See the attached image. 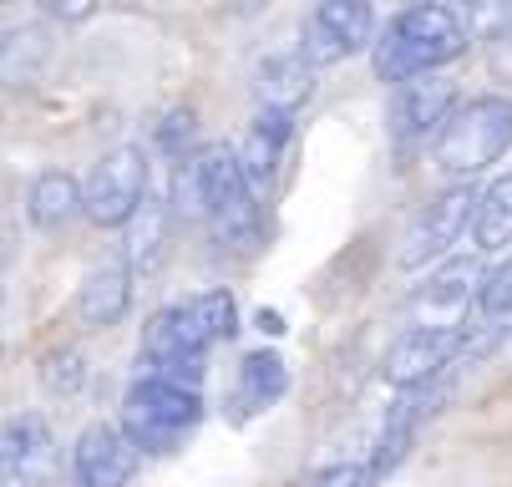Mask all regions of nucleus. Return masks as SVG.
Segmentation results:
<instances>
[{"label":"nucleus","mask_w":512,"mask_h":487,"mask_svg":"<svg viewBox=\"0 0 512 487\" xmlns=\"http://www.w3.org/2000/svg\"><path fill=\"white\" fill-rule=\"evenodd\" d=\"M97 6H82V0H66V6H51V16H61V21H82V16H92Z\"/></svg>","instance_id":"cd10ccee"},{"label":"nucleus","mask_w":512,"mask_h":487,"mask_svg":"<svg viewBox=\"0 0 512 487\" xmlns=\"http://www.w3.org/2000/svg\"><path fill=\"white\" fill-rule=\"evenodd\" d=\"M289 391V361L279 351H249L239 361V376H234V416H264L269 406H279Z\"/></svg>","instance_id":"4468645a"},{"label":"nucleus","mask_w":512,"mask_h":487,"mask_svg":"<svg viewBox=\"0 0 512 487\" xmlns=\"http://www.w3.org/2000/svg\"><path fill=\"white\" fill-rule=\"evenodd\" d=\"M426 422L421 416V406H416V396H401L396 406H391V416H386V427H381V437H376V452H371V482L376 477H386V472H396L406 457H411V447H416V427Z\"/></svg>","instance_id":"412c9836"},{"label":"nucleus","mask_w":512,"mask_h":487,"mask_svg":"<svg viewBox=\"0 0 512 487\" xmlns=\"http://www.w3.org/2000/svg\"><path fill=\"white\" fill-rule=\"evenodd\" d=\"M477 198H482V193H472V188H447V193H436V198L421 208V214L411 219L396 264H401V269H421V264H431V259H442V254L472 229Z\"/></svg>","instance_id":"6e6552de"},{"label":"nucleus","mask_w":512,"mask_h":487,"mask_svg":"<svg viewBox=\"0 0 512 487\" xmlns=\"http://www.w3.org/2000/svg\"><path fill=\"white\" fill-rule=\"evenodd\" d=\"M289 132H295V122H289L284 112H259L244 132V148H239V163L254 183H269L284 148H289Z\"/></svg>","instance_id":"aec40b11"},{"label":"nucleus","mask_w":512,"mask_h":487,"mask_svg":"<svg viewBox=\"0 0 512 487\" xmlns=\"http://www.w3.org/2000/svg\"><path fill=\"white\" fill-rule=\"evenodd\" d=\"M0 467H6V487H51L56 472V437L41 411H16L0 437Z\"/></svg>","instance_id":"1a4fd4ad"},{"label":"nucleus","mask_w":512,"mask_h":487,"mask_svg":"<svg viewBox=\"0 0 512 487\" xmlns=\"http://www.w3.org/2000/svg\"><path fill=\"white\" fill-rule=\"evenodd\" d=\"M193 178H198V203L208 208V219L218 229V239L249 249L259 234V198H254V178L244 173L234 148H208L203 158H193Z\"/></svg>","instance_id":"7ed1b4c3"},{"label":"nucleus","mask_w":512,"mask_h":487,"mask_svg":"<svg viewBox=\"0 0 512 487\" xmlns=\"http://www.w3.org/2000/svg\"><path fill=\"white\" fill-rule=\"evenodd\" d=\"M142 198H148V153L137 143L107 148L87 178V219L97 229H127Z\"/></svg>","instance_id":"39448f33"},{"label":"nucleus","mask_w":512,"mask_h":487,"mask_svg":"<svg viewBox=\"0 0 512 487\" xmlns=\"http://www.w3.org/2000/svg\"><path fill=\"white\" fill-rule=\"evenodd\" d=\"M87 376H92V366H87V356L77 351V345H61V351L41 356V386H46V391H56V396L82 391V386H87Z\"/></svg>","instance_id":"b1692460"},{"label":"nucleus","mask_w":512,"mask_h":487,"mask_svg":"<svg viewBox=\"0 0 512 487\" xmlns=\"http://www.w3.org/2000/svg\"><path fill=\"white\" fill-rule=\"evenodd\" d=\"M507 148H512V97H502V92L467 97L431 143L436 168L447 178H472V173L492 168L497 158H507Z\"/></svg>","instance_id":"f03ea898"},{"label":"nucleus","mask_w":512,"mask_h":487,"mask_svg":"<svg viewBox=\"0 0 512 487\" xmlns=\"http://www.w3.org/2000/svg\"><path fill=\"white\" fill-rule=\"evenodd\" d=\"M457 107H462V102H457L452 82L416 77V82H406V87L391 92V107H386L391 137H396V143H416V137H426V132H442Z\"/></svg>","instance_id":"9d476101"},{"label":"nucleus","mask_w":512,"mask_h":487,"mask_svg":"<svg viewBox=\"0 0 512 487\" xmlns=\"http://www.w3.org/2000/svg\"><path fill=\"white\" fill-rule=\"evenodd\" d=\"M77 214H87V188L71 178L66 168H46L31 178V193H26V219L46 234L66 229Z\"/></svg>","instance_id":"2eb2a0df"},{"label":"nucleus","mask_w":512,"mask_h":487,"mask_svg":"<svg viewBox=\"0 0 512 487\" xmlns=\"http://www.w3.org/2000/svg\"><path fill=\"white\" fill-rule=\"evenodd\" d=\"M487 274L477 269V259H447L431 280L416 290V310L426 315L421 325H436V330H457V315L467 305H477V290H482Z\"/></svg>","instance_id":"f8f14e48"},{"label":"nucleus","mask_w":512,"mask_h":487,"mask_svg":"<svg viewBox=\"0 0 512 487\" xmlns=\"http://www.w3.org/2000/svg\"><path fill=\"white\" fill-rule=\"evenodd\" d=\"M168 234H173V203H168V193H148L127 224V269L153 274L168 254Z\"/></svg>","instance_id":"dca6fc26"},{"label":"nucleus","mask_w":512,"mask_h":487,"mask_svg":"<svg viewBox=\"0 0 512 487\" xmlns=\"http://www.w3.org/2000/svg\"><path fill=\"white\" fill-rule=\"evenodd\" d=\"M462 356V330H436V325H406L381 356V376L396 391H426L436 376H442L447 361Z\"/></svg>","instance_id":"423d86ee"},{"label":"nucleus","mask_w":512,"mask_h":487,"mask_svg":"<svg viewBox=\"0 0 512 487\" xmlns=\"http://www.w3.org/2000/svg\"><path fill=\"white\" fill-rule=\"evenodd\" d=\"M310 487H371V467H365V462H335Z\"/></svg>","instance_id":"bb28decb"},{"label":"nucleus","mask_w":512,"mask_h":487,"mask_svg":"<svg viewBox=\"0 0 512 487\" xmlns=\"http://www.w3.org/2000/svg\"><path fill=\"white\" fill-rule=\"evenodd\" d=\"M259 320H264V330H269V335H279V330H284V320H279L274 310H259Z\"/></svg>","instance_id":"c85d7f7f"},{"label":"nucleus","mask_w":512,"mask_h":487,"mask_svg":"<svg viewBox=\"0 0 512 487\" xmlns=\"http://www.w3.org/2000/svg\"><path fill=\"white\" fill-rule=\"evenodd\" d=\"M132 437L122 427L92 422L77 447H71V472H77V487H122L132 477Z\"/></svg>","instance_id":"9b49d317"},{"label":"nucleus","mask_w":512,"mask_h":487,"mask_svg":"<svg viewBox=\"0 0 512 487\" xmlns=\"http://www.w3.org/2000/svg\"><path fill=\"white\" fill-rule=\"evenodd\" d=\"M198 422H203V396L193 386H178V381H163V376H142L127 391L122 432L142 452H173Z\"/></svg>","instance_id":"20e7f679"},{"label":"nucleus","mask_w":512,"mask_h":487,"mask_svg":"<svg viewBox=\"0 0 512 487\" xmlns=\"http://www.w3.org/2000/svg\"><path fill=\"white\" fill-rule=\"evenodd\" d=\"M132 305V269L127 259H112V264H97L87 280H82V295H77V310L92 330L102 325H117Z\"/></svg>","instance_id":"f3484780"},{"label":"nucleus","mask_w":512,"mask_h":487,"mask_svg":"<svg viewBox=\"0 0 512 487\" xmlns=\"http://www.w3.org/2000/svg\"><path fill=\"white\" fill-rule=\"evenodd\" d=\"M46 61H51V31L41 21H21L0 41V72L11 87H31L46 72Z\"/></svg>","instance_id":"6ab92c4d"},{"label":"nucleus","mask_w":512,"mask_h":487,"mask_svg":"<svg viewBox=\"0 0 512 487\" xmlns=\"http://www.w3.org/2000/svg\"><path fill=\"white\" fill-rule=\"evenodd\" d=\"M472 26L457 6H406L391 16V26L376 41V77L391 87H406L416 77H431L467 51Z\"/></svg>","instance_id":"f257e3e1"},{"label":"nucleus","mask_w":512,"mask_h":487,"mask_svg":"<svg viewBox=\"0 0 512 487\" xmlns=\"http://www.w3.org/2000/svg\"><path fill=\"white\" fill-rule=\"evenodd\" d=\"M142 345H148V366H168V361H188V356H203V351H208L203 335L193 330L188 305H163V310L148 320V335H142Z\"/></svg>","instance_id":"a211bd4d"},{"label":"nucleus","mask_w":512,"mask_h":487,"mask_svg":"<svg viewBox=\"0 0 512 487\" xmlns=\"http://www.w3.org/2000/svg\"><path fill=\"white\" fill-rule=\"evenodd\" d=\"M376 36V11L365 0H325L300 26V51L310 66H335L355 51H365Z\"/></svg>","instance_id":"0eeeda50"},{"label":"nucleus","mask_w":512,"mask_h":487,"mask_svg":"<svg viewBox=\"0 0 512 487\" xmlns=\"http://www.w3.org/2000/svg\"><path fill=\"white\" fill-rule=\"evenodd\" d=\"M193 143H198V117H193V107H168L163 117H158V148L168 153V158H193Z\"/></svg>","instance_id":"a878e982"},{"label":"nucleus","mask_w":512,"mask_h":487,"mask_svg":"<svg viewBox=\"0 0 512 487\" xmlns=\"http://www.w3.org/2000/svg\"><path fill=\"white\" fill-rule=\"evenodd\" d=\"M477 325H502L507 315H512V254L487 274L482 280V290H477Z\"/></svg>","instance_id":"393cba45"},{"label":"nucleus","mask_w":512,"mask_h":487,"mask_svg":"<svg viewBox=\"0 0 512 487\" xmlns=\"http://www.w3.org/2000/svg\"><path fill=\"white\" fill-rule=\"evenodd\" d=\"M315 92V66L305 61V51H269L259 66H254V97H259V112H284L295 117V107H305Z\"/></svg>","instance_id":"ddd939ff"},{"label":"nucleus","mask_w":512,"mask_h":487,"mask_svg":"<svg viewBox=\"0 0 512 487\" xmlns=\"http://www.w3.org/2000/svg\"><path fill=\"white\" fill-rule=\"evenodd\" d=\"M472 239H477V249H487V254H497V249L512 244V173H497V178L482 188L477 219H472Z\"/></svg>","instance_id":"4be33fe9"},{"label":"nucleus","mask_w":512,"mask_h":487,"mask_svg":"<svg viewBox=\"0 0 512 487\" xmlns=\"http://www.w3.org/2000/svg\"><path fill=\"white\" fill-rule=\"evenodd\" d=\"M188 315H193V330L203 335V345L213 340H229L239 330V310H234V295L229 290H203L188 300Z\"/></svg>","instance_id":"5701e85b"}]
</instances>
